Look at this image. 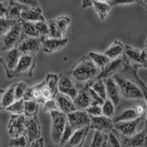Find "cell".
Returning <instances> with one entry per match:
<instances>
[{
  "label": "cell",
  "instance_id": "6da1fadb",
  "mask_svg": "<svg viewBox=\"0 0 147 147\" xmlns=\"http://www.w3.org/2000/svg\"><path fill=\"white\" fill-rule=\"evenodd\" d=\"M101 71L88 55L83 56L74 64L69 74L79 89L89 85L95 80Z\"/></svg>",
  "mask_w": 147,
  "mask_h": 147
},
{
  "label": "cell",
  "instance_id": "7a4b0ae2",
  "mask_svg": "<svg viewBox=\"0 0 147 147\" xmlns=\"http://www.w3.org/2000/svg\"><path fill=\"white\" fill-rule=\"evenodd\" d=\"M113 78L119 85L121 96L127 99H144L142 90L136 82L118 74H114Z\"/></svg>",
  "mask_w": 147,
  "mask_h": 147
},
{
  "label": "cell",
  "instance_id": "3957f363",
  "mask_svg": "<svg viewBox=\"0 0 147 147\" xmlns=\"http://www.w3.org/2000/svg\"><path fill=\"white\" fill-rule=\"evenodd\" d=\"M24 37L21 19L8 32L1 36L0 52H4L16 48Z\"/></svg>",
  "mask_w": 147,
  "mask_h": 147
},
{
  "label": "cell",
  "instance_id": "277c9868",
  "mask_svg": "<svg viewBox=\"0 0 147 147\" xmlns=\"http://www.w3.org/2000/svg\"><path fill=\"white\" fill-rule=\"evenodd\" d=\"M51 115V138L55 144L60 145V140L68 122L66 114L60 111H53L50 113Z\"/></svg>",
  "mask_w": 147,
  "mask_h": 147
},
{
  "label": "cell",
  "instance_id": "5b68a950",
  "mask_svg": "<svg viewBox=\"0 0 147 147\" xmlns=\"http://www.w3.org/2000/svg\"><path fill=\"white\" fill-rule=\"evenodd\" d=\"M21 56L22 54L19 52L16 47L10 50L1 52L0 60L2 65H3L7 78H11L12 74L18 65Z\"/></svg>",
  "mask_w": 147,
  "mask_h": 147
},
{
  "label": "cell",
  "instance_id": "8992f818",
  "mask_svg": "<svg viewBox=\"0 0 147 147\" xmlns=\"http://www.w3.org/2000/svg\"><path fill=\"white\" fill-rule=\"evenodd\" d=\"M35 68V60L34 56L22 55L18 65L12 74L11 78L22 77V76L32 77L33 76Z\"/></svg>",
  "mask_w": 147,
  "mask_h": 147
},
{
  "label": "cell",
  "instance_id": "52a82bcc",
  "mask_svg": "<svg viewBox=\"0 0 147 147\" xmlns=\"http://www.w3.org/2000/svg\"><path fill=\"white\" fill-rule=\"evenodd\" d=\"M122 67H123L122 73H123V75H124L123 77H127V78L132 80L140 88L144 96V101H145L147 105V85L139 77L138 74V69L136 68V66H134L132 64H131L129 62L127 59L124 56V64H123V66ZM146 116V118L145 125L147 126V113Z\"/></svg>",
  "mask_w": 147,
  "mask_h": 147
},
{
  "label": "cell",
  "instance_id": "ba28073f",
  "mask_svg": "<svg viewBox=\"0 0 147 147\" xmlns=\"http://www.w3.org/2000/svg\"><path fill=\"white\" fill-rule=\"evenodd\" d=\"M124 57L138 69L147 68V52L145 49H140L126 44Z\"/></svg>",
  "mask_w": 147,
  "mask_h": 147
},
{
  "label": "cell",
  "instance_id": "9c48e42d",
  "mask_svg": "<svg viewBox=\"0 0 147 147\" xmlns=\"http://www.w3.org/2000/svg\"><path fill=\"white\" fill-rule=\"evenodd\" d=\"M7 130L10 138L26 135L27 117L24 115H11L7 123Z\"/></svg>",
  "mask_w": 147,
  "mask_h": 147
},
{
  "label": "cell",
  "instance_id": "30bf717a",
  "mask_svg": "<svg viewBox=\"0 0 147 147\" xmlns=\"http://www.w3.org/2000/svg\"><path fill=\"white\" fill-rule=\"evenodd\" d=\"M41 46L42 41L40 38L24 36L18 43L16 48L22 55L34 56L39 52Z\"/></svg>",
  "mask_w": 147,
  "mask_h": 147
},
{
  "label": "cell",
  "instance_id": "8fae6325",
  "mask_svg": "<svg viewBox=\"0 0 147 147\" xmlns=\"http://www.w3.org/2000/svg\"><path fill=\"white\" fill-rule=\"evenodd\" d=\"M68 121L76 130L90 127L91 116L85 110H77L67 115Z\"/></svg>",
  "mask_w": 147,
  "mask_h": 147
},
{
  "label": "cell",
  "instance_id": "7c38bea8",
  "mask_svg": "<svg viewBox=\"0 0 147 147\" xmlns=\"http://www.w3.org/2000/svg\"><path fill=\"white\" fill-rule=\"evenodd\" d=\"M144 118L132 121H119L114 124V130L121 137H132L137 133V129Z\"/></svg>",
  "mask_w": 147,
  "mask_h": 147
},
{
  "label": "cell",
  "instance_id": "4fadbf2b",
  "mask_svg": "<svg viewBox=\"0 0 147 147\" xmlns=\"http://www.w3.org/2000/svg\"><path fill=\"white\" fill-rule=\"evenodd\" d=\"M79 91V88L76 85L69 74L59 77V92L63 94L71 99H74L77 96Z\"/></svg>",
  "mask_w": 147,
  "mask_h": 147
},
{
  "label": "cell",
  "instance_id": "5bb4252c",
  "mask_svg": "<svg viewBox=\"0 0 147 147\" xmlns=\"http://www.w3.org/2000/svg\"><path fill=\"white\" fill-rule=\"evenodd\" d=\"M120 138L124 147H147V126L132 137Z\"/></svg>",
  "mask_w": 147,
  "mask_h": 147
},
{
  "label": "cell",
  "instance_id": "9a60e30c",
  "mask_svg": "<svg viewBox=\"0 0 147 147\" xmlns=\"http://www.w3.org/2000/svg\"><path fill=\"white\" fill-rule=\"evenodd\" d=\"M42 50L47 54H52L61 50L66 46L69 42L68 38H54L48 37L47 38L42 39Z\"/></svg>",
  "mask_w": 147,
  "mask_h": 147
},
{
  "label": "cell",
  "instance_id": "2e32d148",
  "mask_svg": "<svg viewBox=\"0 0 147 147\" xmlns=\"http://www.w3.org/2000/svg\"><path fill=\"white\" fill-rule=\"evenodd\" d=\"M90 129L108 133L114 129L113 119L106 117L103 115L99 116H91Z\"/></svg>",
  "mask_w": 147,
  "mask_h": 147
},
{
  "label": "cell",
  "instance_id": "e0dca14e",
  "mask_svg": "<svg viewBox=\"0 0 147 147\" xmlns=\"http://www.w3.org/2000/svg\"><path fill=\"white\" fill-rule=\"evenodd\" d=\"M1 4L6 7V12L3 18L13 19V20H20L23 10L28 7L10 0L1 2Z\"/></svg>",
  "mask_w": 147,
  "mask_h": 147
},
{
  "label": "cell",
  "instance_id": "ac0fdd59",
  "mask_svg": "<svg viewBox=\"0 0 147 147\" xmlns=\"http://www.w3.org/2000/svg\"><path fill=\"white\" fill-rule=\"evenodd\" d=\"M26 135L30 143L41 138V126L38 115L32 117H27Z\"/></svg>",
  "mask_w": 147,
  "mask_h": 147
},
{
  "label": "cell",
  "instance_id": "d6986e66",
  "mask_svg": "<svg viewBox=\"0 0 147 147\" xmlns=\"http://www.w3.org/2000/svg\"><path fill=\"white\" fill-rule=\"evenodd\" d=\"M88 85H86L84 87L79 89L77 96L73 99L77 110H85L91 105L94 104L88 90Z\"/></svg>",
  "mask_w": 147,
  "mask_h": 147
},
{
  "label": "cell",
  "instance_id": "ffe728a7",
  "mask_svg": "<svg viewBox=\"0 0 147 147\" xmlns=\"http://www.w3.org/2000/svg\"><path fill=\"white\" fill-rule=\"evenodd\" d=\"M105 82L106 90H107V98L110 99L115 104V105L118 107L121 96L119 85L113 77L105 79Z\"/></svg>",
  "mask_w": 147,
  "mask_h": 147
},
{
  "label": "cell",
  "instance_id": "44dd1931",
  "mask_svg": "<svg viewBox=\"0 0 147 147\" xmlns=\"http://www.w3.org/2000/svg\"><path fill=\"white\" fill-rule=\"evenodd\" d=\"M123 64H124V56L115 60H110V63L101 70L99 74L95 80H99V79L105 80L108 77H113L114 74H116V71L121 67L123 66Z\"/></svg>",
  "mask_w": 147,
  "mask_h": 147
},
{
  "label": "cell",
  "instance_id": "7402d4cb",
  "mask_svg": "<svg viewBox=\"0 0 147 147\" xmlns=\"http://www.w3.org/2000/svg\"><path fill=\"white\" fill-rule=\"evenodd\" d=\"M55 99L57 102V106H58L60 112L68 115V114L77 110L75 105L74 103L73 99L65 94H61L59 92L57 96H55Z\"/></svg>",
  "mask_w": 147,
  "mask_h": 147
},
{
  "label": "cell",
  "instance_id": "603a6c76",
  "mask_svg": "<svg viewBox=\"0 0 147 147\" xmlns=\"http://www.w3.org/2000/svg\"><path fill=\"white\" fill-rule=\"evenodd\" d=\"M21 19L30 22H38L46 21L41 8L39 6L37 7H27L24 10L22 13Z\"/></svg>",
  "mask_w": 147,
  "mask_h": 147
},
{
  "label": "cell",
  "instance_id": "cb8c5ba5",
  "mask_svg": "<svg viewBox=\"0 0 147 147\" xmlns=\"http://www.w3.org/2000/svg\"><path fill=\"white\" fill-rule=\"evenodd\" d=\"M89 129L90 127H85L76 130L63 147H82L88 134Z\"/></svg>",
  "mask_w": 147,
  "mask_h": 147
},
{
  "label": "cell",
  "instance_id": "d4e9b609",
  "mask_svg": "<svg viewBox=\"0 0 147 147\" xmlns=\"http://www.w3.org/2000/svg\"><path fill=\"white\" fill-rule=\"evenodd\" d=\"M126 44H124L119 40H115L111 45L105 51L104 53L107 55L110 60H115L123 57L125 52Z\"/></svg>",
  "mask_w": 147,
  "mask_h": 147
},
{
  "label": "cell",
  "instance_id": "484cf974",
  "mask_svg": "<svg viewBox=\"0 0 147 147\" xmlns=\"http://www.w3.org/2000/svg\"><path fill=\"white\" fill-rule=\"evenodd\" d=\"M44 85H45V81L43 80L40 83L36 84V85L31 86V87H28L25 94H24V101L35 100L38 102L39 104L43 105L41 94Z\"/></svg>",
  "mask_w": 147,
  "mask_h": 147
},
{
  "label": "cell",
  "instance_id": "4316f807",
  "mask_svg": "<svg viewBox=\"0 0 147 147\" xmlns=\"http://www.w3.org/2000/svg\"><path fill=\"white\" fill-rule=\"evenodd\" d=\"M16 83L10 85L7 88L2 91V97H1V102L0 106L2 109H6L11 104L13 103L16 101L15 95Z\"/></svg>",
  "mask_w": 147,
  "mask_h": 147
},
{
  "label": "cell",
  "instance_id": "83f0119b",
  "mask_svg": "<svg viewBox=\"0 0 147 147\" xmlns=\"http://www.w3.org/2000/svg\"><path fill=\"white\" fill-rule=\"evenodd\" d=\"M139 118H144L141 117L139 113H138L135 105L133 107H129V108L125 109L123 110L121 113L117 115L113 119L114 124L117 123L119 121H132L136 120V119H139Z\"/></svg>",
  "mask_w": 147,
  "mask_h": 147
},
{
  "label": "cell",
  "instance_id": "f1b7e54d",
  "mask_svg": "<svg viewBox=\"0 0 147 147\" xmlns=\"http://www.w3.org/2000/svg\"><path fill=\"white\" fill-rule=\"evenodd\" d=\"M92 6H94V10L102 21L105 20L112 9V6L109 2L94 1Z\"/></svg>",
  "mask_w": 147,
  "mask_h": 147
},
{
  "label": "cell",
  "instance_id": "f546056e",
  "mask_svg": "<svg viewBox=\"0 0 147 147\" xmlns=\"http://www.w3.org/2000/svg\"><path fill=\"white\" fill-rule=\"evenodd\" d=\"M88 55L94 63V64L101 70L104 69L111 60L105 53H99V52L90 51L88 52Z\"/></svg>",
  "mask_w": 147,
  "mask_h": 147
},
{
  "label": "cell",
  "instance_id": "4dcf8cb0",
  "mask_svg": "<svg viewBox=\"0 0 147 147\" xmlns=\"http://www.w3.org/2000/svg\"><path fill=\"white\" fill-rule=\"evenodd\" d=\"M45 86L55 96L59 93V77L56 74H48L46 77Z\"/></svg>",
  "mask_w": 147,
  "mask_h": 147
},
{
  "label": "cell",
  "instance_id": "1f68e13d",
  "mask_svg": "<svg viewBox=\"0 0 147 147\" xmlns=\"http://www.w3.org/2000/svg\"><path fill=\"white\" fill-rule=\"evenodd\" d=\"M88 85L94 91L96 92L99 95H100L102 98L105 99H107V90H106V85L104 79L94 80Z\"/></svg>",
  "mask_w": 147,
  "mask_h": 147
},
{
  "label": "cell",
  "instance_id": "d6a6232c",
  "mask_svg": "<svg viewBox=\"0 0 147 147\" xmlns=\"http://www.w3.org/2000/svg\"><path fill=\"white\" fill-rule=\"evenodd\" d=\"M40 104L35 100L24 101V115L26 117H32L38 115Z\"/></svg>",
  "mask_w": 147,
  "mask_h": 147
},
{
  "label": "cell",
  "instance_id": "836d02e7",
  "mask_svg": "<svg viewBox=\"0 0 147 147\" xmlns=\"http://www.w3.org/2000/svg\"><path fill=\"white\" fill-rule=\"evenodd\" d=\"M22 25L24 36L39 38L38 34L37 32L36 27H35V24L34 22L22 20Z\"/></svg>",
  "mask_w": 147,
  "mask_h": 147
},
{
  "label": "cell",
  "instance_id": "e575fe53",
  "mask_svg": "<svg viewBox=\"0 0 147 147\" xmlns=\"http://www.w3.org/2000/svg\"><path fill=\"white\" fill-rule=\"evenodd\" d=\"M5 110L10 113L12 115H24V99L16 100Z\"/></svg>",
  "mask_w": 147,
  "mask_h": 147
},
{
  "label": "cell",
  "instance_id": "d590c367",
  "mask_svg": "<svg viewBox=\"0 0 147 147\" xmlns=\"http://www.w3.org/2000/svg\"><path fill=\"white\" fill-rule=\"evenodd\" d=\"M55 22L60 34L64 37L71 24V18L67 16H61L55 18Z\"/></svg>",
  "mask_w": 147,
  "mask_h": 147
},
{
  "label": "cell",
  "instance_id": "8d00e7d4",
  "mask_svg": "<svg viewBox=\"0 0 147 147\" xmlns=\"http://www.w3.org/2000/svg\"><path fill=\"white\" fill-rule=\"evenodd\" d=\"M107 140V133L96 131L90 147H105Z\"/></svg>",
  "mask_w": 147,
  "mask_h": 147
},
{
  "label": "cell",
  "instance_id": "74e56055",
  "mask_svg": "<svg viewBox=\"0 0 147 147\" xmlns=\"http://www.w3.org/2000/svg\"><path fill=\"white\" fill-rule=\"evenodd\" d=\"M102 115L110 119H113L115 114V107L116 106L115 104L110 100V99L107 98L102 105Z\"/></svg>",
  "mask_w": 147,
  "mask_h": 147
},
{
  "label": "cell",
  "instance_id": "f35d334b",
  "mask_svg": "<svg viewBox=\"0 0 147 147\" xmlns=\"http://www.w3.org/2000/svg\"><path fill=\"white\" fill-rule=\"evenodd\" d=\"M105 147H124L120 136L114 129L107 133V140Z\"/></svg>",
  "mask_w": 147,
  "mask_h": 147
},
{
  "label": "cell",
  "instance_id": "ab89813d",
  "mask_svg": "<svg viewBox=\"0 0 147 147\" xmlns=\"http://www.w3.org/2000/svg\"><path fill=\"white\" fill-rule=\"evenodd\" d=\"M30 144L27 135L16 136L11 138L9 141L10 147H27Z\"/></svg>",
  "mask_w": 147,
  "mask_h": 147
},
{
  "label": "cell",
  "instance_id": "60d3db41",
  "mask_svg": "<svg viewBox=\"0 0 147 147\" xmlns=\"http://www.w3.org/2000/svg\"><path fill=\"white\" fill-rule=\"evenodd\" d=\"M35 27H36L37 32L38 34L39 38L40 39L47 38L49 37V26L47 21H42V22H35Z\"/></svg>",
  "mask_w": 147,
  "mask_h": 147
},
{
  "label": "cell",
  "instance_id": "b9f144b4",
  "mask_svg": "<svg viewBox=\"0 0 147 147\" xmlns=\"http://www.w3.org/2000/svg\"><path fill=\"white\" fill-rule=\"evenodd\" d=\"M21 20V19H20ZM20 20H13L6 18H1L0 20V31H1V36L5 35L7 32L16 25Z\"/></svg>",
  "mask_w": 147,
  "mask_h": 147
},
{
  "label": "cell",
  "instance_id": "7bdbcfd3",
  "mask_svg": "<svg viewBox=\"0 0 147 147\" xmlns=\"http://www.w3.org/2000/svg\"><path fill=\"white\" fill-rule=\"evenodd\" d=\"M76 131V129L74 128L71 126V124H69V121L67 122L66 125H65V129H64V132L63 133L62 138H61V140H60V145L61 146H63L67 142H68V140L71 138V137L72 136L74 132Z\"/></svg>",
  "mask_w": 147,
  "mask_h": 147
},
{
  "label": "cell",
  "instance_id": "ee69618b",
  "mask_svg": "<svg viewBox=\"0 0 147 147\" xmlns=\"http://www.w3.org/2000/svg\"><path fill=\"white\" fill-rule=\"evenodd\" d=\"M27 88L28 87L24 82L21 81V82H16L15 88L16 100H20V99H24V94H25Z\"/></svg>",
  "mask_w": 147,
  "mask_h": 147
},
{
  "label": "cell",
  "instance_id": "f6af8a7d",
  "mask_svg": "<svg viewBox=\"0 0 147 147\" xmlns=\"http://www.w3.org/2000/svg\"><path fill=\"white\" fill-rule=\"evenodd\" d=\"M47 23H48L49 32V37L50 38H64L60 34V32H59L57 25L55 24V18L47 21Z\"/></svg>",
  "mask_w": 147,
  "mask_h": 147
},
{
  "label": "cell",
  "instance_id": "bcb514c9",
  "mask_svg": "<svg viewBox=\"0 0 147 147\" xmlns=\"http://www.w3.org/2000/svg\"><path fill=\"white\" fill-rule=\"evenodd\" d=\"M43 106H44V110L46 113H50L53 111H57V110L60 111L58 106H57V102L55 99L46 101L44 105H43Z\"/></svg>",
  "mask_w": 147,
  "mask_h": 147
},
{
  "label": "cell",
  "instance_id": "7dc6e473",
  "mask_svg": "<svg viewBox=\"0 0 147 147\" xmlns=\"http://www.w3.org/2000/svg\"><path fill=\"white\" fill-rule=\"evenodd\" d=\"M85 111L90 115V116H99L102 115V105L93 104L90 107H88Z\"/></svg>",
  "mask_w": 147,
  "mask_h": 147
},
{
  "label": "cell",
  "instance_id": "c3c4849f",
  "mask_svg": "<svg viewBox=\"0 0 147 147\" xmlns=\"http://www.w3.org/2000/svg\"><path fill=\"white\" fill-rule=\"evenodd\" d=\"M88 90L89 94H90V97H91L92 101H93L94 104H97V105H102L104 102H105V99L102 98L100 95L97 94L96 92L94 91L91 88L88 87Z\"/></svg>",
  "mask_w": 147,
  "mask_h": 147
},
{
  "label": "cell",
  "instance_id": "681fc988",
  "mask_svg": "<svg viewBox=\"0 0 147 147\" xmlns=\"http://www.w3.org/2000/svg\"><path fill=\"white\" fill-rule=\"evenodd\" d=\"M109 3L111 5L112 7L116 5H132V4H140V0H110Z\"/></svg>",
  "mask_w": 147,
  "mask_h": 147
},
{
  "label": "cell",
  "instance_id": "f907efd6",
  "mask_svg": "<svg viewBox=\"0 0 147 147\" xmlns=\"http://www.w3.org/2000/svg\"><path fill=\"white\" fill-rule=\"evenodd\" d=\"M5 1H8V0H5ZM10 1L18 2V3L22 4V5L28 6V7H37V6H38V4L35 0H10ZM3 2H5V1H3Z\"/></svg>",
  "mask_w": 147,
  "mask_h": 147
},
{
  "label": "cell",
  "instance_id": "816d5d0a",
  "mask_svg": "<svg viewBox=\"0 0 147 147\" xmlns=\"http://www.w3.org/2000/svg\"><path fill=\"white\" fill-rule=\"evenodd\" d=\"M30 147H44V138L41 137L30 142Z\"/></svg>",
  "mask_w": 147,
  "mask_h": 147
},
{
  "label": "cell",
  "instance_id": "f5cc1de1",
  "mask_svg": "<svg viewBox=\"0 0 147 147\" xmlns=\"http://www.w3.org/2000/svg\"><path fill=\"white\" fill-rule=\"evenodd\" d=\"M140 4L144 6V8L147 11V0H140Z\"/></svg>",
  "mask_w": 147,
  "mask_h": 147
},
{
  "label": "cell",
  "instance_id": "db71d44e",
  "mask_svg": "<svg viewBox=\"0 0 147 147\" xmlns=\"http://www.w3.org/2000/svg\"><path fill=\"white\" fill-rule=\"evenodd\" d=\"M94 1H97V2H110V0H94ZM93 1V2H94Z\"/></svg>",
  "mask_w": 147,
  "mask_h": 147
},
{
  "label": "cell",
  "instance_id": "11a10c76",
  "mask_svg": "<svg viewBox=\"0 0 147 147\" xmlns=\"http://www.w3.org/2000/svg\"><path fill=\"white\" fill-rule=\"evenodd\" d=\"M146 50V52H147V39H146V44H145V49H144Z\"/></svg>",
  "mask_w": 147,
  "mask_h": 147
},
{
  "label": "cell",
  "instance_id": "9f6ffc18",
  "mask_svg": "<svg viewBox=\"0 0 147 147\" xmlns=\"http://www.w3.org/2000/svg\"><path fill=\"white\" fill-rule=\"evenodd\" d=\"M3 1H5V0H1V2H3Z\"/></svg>",
  "mask_w": 147,
  "mask_h": 147
},
{
  "label": "cell",
  "instance_id": "6f0895ef",
  "mask_svg": "<svg viewBox=\"0 0 147 147\" xmlns=\"http://www.w3.org/2000/svg\"><path fill=\"white\" fill-rule=\"evenodd\" d=\"M35 1H36V2H38V0H35Z\"/></svg>",
  "mask_w": 147,
  "mask_h": 147
}]
</instances>
